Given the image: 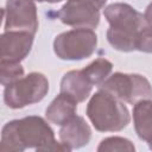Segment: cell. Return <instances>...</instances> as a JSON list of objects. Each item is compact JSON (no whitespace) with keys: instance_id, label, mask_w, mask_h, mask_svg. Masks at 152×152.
I'll return each mask as SVG.
<instances>
[{"instance_id":"obj_20","label":"cell","mask_w":152,"mask_h":152,"mask_svg":"<svg viewBox=\"0 0 152 152\" xmlns=\"http://www.w3.org/2000/svg\"><path fill=\"white\" fill-rule=\"evenodd\" d=\"M148 147H150V150H152V142H148Z\"/></svg>"},{"instance_id":"obj_13","label":"cell","mask_w":152,"mask_h":152,"mask_svg":"<svg viewBox=\"0 0 152 152\" xmlns=\"http://www.w3.org/2000/svg\"><path fill=\"white\" fill-rule=\"evenodd\" d=\"M133 122L138 137L146 141L152 142V100H142L133 107Z\"/></svg>"},{"instance_id":"obj_7","label":"cell","mask_w":152,"mask_h":152,"mask_svg":"<svg viewBox=\"0 0 152 152\" xmlns=\"http://www.w3.org/2000/svg\"><path fill=\"white\" fill-rule=\"evenodd\" d=\"M107 0H66L56 13L68 26L95 28L100 23V10Z\"/></svg>"},{"instance_id":"obj_9","label":"cell","mask_w":152,"mask_h":152,"mask_svg":"<svg viewBox=\"0 0 152 152\" xmlns=\"http://www.w3.org/2000/svg\"><path fill=\"white\" fill-rule=\"evenodd\" d=\"M33 37L25 31H5L0 37V61L20 63L30 53Z\"/></svg>"},{"instance_id":"obj_3","label":"cell","mask_w":152,"mask_h":152,"mask_svg":"<svg viewBox=\"0 0 152 152\" xmlns=\"http://www.w3.org/2000/svg\"><path fill=\"white\" fill-rule=\"evenodd\" d=\"M87 116L99 132H119L131 121L128 108L120 99L100 89L89 100Z\"/></svg>"},{"instance_id":"obj_18","label":"cell","mask_w":152,"mask_h":152,"mask_svg":"<svg viewBox=\"0 0 152 152\" xmlns=\"http://www.w3.org/2000/svg\"><path fill=\"white\" fill-rule=\"evenodd\" d=\"M144 19H145V23L146 25H150L152 26V2H150L144 12Z\"/></svg>"},{"instance_id":"obj_16","label":"cell","mask_w":152,"mask_h":152,"mask_svg":"<svg viewBox=\"0 0 152 152\" xmlns=\"http://www.w3.org/2000/svg\"><path fill=\"white\" fill-rule=\"evenodd\" d=\"M24 76V68L20 63L0 61V82L4 87L15 82Z\"/></svg>"},{"instance_id":"obj_14","label":"cell","mask_w":152,"mask_h":152,"mask_svg":"<svg viewBox=\"0 0 152 152\" xmlns=\"http://www.w3.org/2000/svg\"><path fill=\"white\" fill-rule=\"evenodd\" d=\"M113 64L106 58H96L91 63H89L81 71L83 76L88 80V82L93 86H100L112 72Z\"/></svg>"},{"instance_id":"obj_1","label":"cell","mask_w":152,"mask_h":152,"mask_svg":"<svg viewBox=\"0 0 152 152\" xmlns=\"http://www.w3.org/2000/svg\"><path fill=\"white\" fill-rule=\"evenodd\" d=\"M26 148L36 151H70L55 139L50 125L37 115L8 121L1 131L0 150L2 152H23Z\"/></svg>"},{"instance_id":"obj_10","label":"cell","mask_w":152,"mask_h":152,"mask_svg":"<svg viewBox=\"0 0 152 152\" xmlns=\"http://www.w3.org/2000/svg\"><path fill=\"white\" fill-rule=\"evenodd\" d=\"M91 138L90 126L80 115H74L69 121L62 125L59 129L61 142L70 151L86 146Z\"/></svg>"},{"instance_id":"obj_19","label":"cell","mask_w":152,"mask_h":152,"mask_svg":"<svg viewBox=\"0 0 152 152\" xmlns=\"http://www.w3.org/2000/svg\"><path fill=\"white\" fill-rule=\"evenodd\" d=\"M38 2H50V4H55V2H59L62 0H36Z\"/></svg>"},{"instance_id":"obj_2","label":"cell","mask_w":152,"mask_h":152,"mask_svg":"<svg viewBox=\"0 0 152 152\" xmlns=\"http://www.w3.org/2000/svg\"><path fill=\"white\" fill-rule=\"evenodd\" d=\"M103 15L109 24L107 30L108 43L119 51H134L137 36L141 27L146 25L144 15L134 7L124 2L108 5L103 10Z\"/></svg>"},{"instance_id":"obj_4","label":"cell","mask_w":152,"mask_h":152,"mask_svg":"<svg viewBox=\"0 0 152 152\" xmlns=\"http://www.w3.org/2000/svg\"><path fill=\"white\" fill-rule=\"evenodd\" d=\"M49 91V81L42 72H30L5 87L4 101L12 109L40 102Z\"/></svg>"},{"instance_id":"obj_8","label":"cell","mask_w":152,"mask_h":152,"mask_svg":"<svg viewBox=\"0 0 152 152\" xmlns=\"http://www.w3.org/2000/svg\"><path fill=\"white\" fill-rule=\"evenodd\" d=\"M4 19L5 31H25L36 34L38 15L34 0H7Z\"/></svg>"},{"instance_id":"obj_11","label":"cell","mask_w":152,"mask_h":152,"mask_svg":"<svg viewBox=\"0 0 152 152\" xmlns=\"http://www.w3.org/2000/svg\"><path fill=\"white\" fill-rule=\"evenodd\" d=\"M77 103L78 102H76L71 96L59 93L46 108L45 116L50 122L62 126L76 115Z\"/></svg>"},{"instance_id":"obj_12","label":"cell","mask_w":152,"mask_h":152,"mask_svg":"<svg viewBox=\"0 0 152 152\" xmlns=\"http://www.w3.org/2000/svg\"><path fill=\"white\" fill-rule=\"evenodd\" d=\"M93 84L83 76L81 70H70L61 81V93L71 96L76 102H83L90 95Z\"/></svg>"},{"instance_id":"obj_15","label":"cell","mask_w":152,"mask_h":152,"mask_svg":"<svg viewBox=\"0 0 152 152\" xmlns=\"http://www.w3.org/2000/svg\"><path fill=\"white\" fill-rule=\"evenodd\" d=\"M115 151H125V152H134L135 147L133 142L122 137H109L101 140L97 146V152H115Z\"/></svg>"},{"instance_id":"obj_6","label":"cell","mask_w":152,"mask_h":152,"mask_svg":"<svg viewBox=\"0 0 152 152\" xmlns=\"http://www.w3.org/2000/svg\"><path fill=\"white\" fill-rule=\"evenodd\" d=\"M99 87L129 104L152 97L151 83L145 76L139 74L114 72Z\"/></svg>"},{"instance_id":"obj_17","label":"cell","mask_w":152,"mask_h":152,"mask_svg":"<svg viewBox=\"0 0 152 152\" xmlns=\"http://www.w3.org/2000/svg\"><path fill=\"white\" fill-rule=\"evenodd\" d=\"M135 49L146 53L152 52V26L145 25L144 27L140 28L137 36Z\"/></svg>"},{"instance_id":"obj_5","label":"cell","mask_w":152,"mask_h":152,"mask_svg":"<svg viewBox=\"0 0 152 152\" xmlns=\"http://www.w3.org/2000/svg\"><path fill=\"white\" fill-rule=\"evenodd\" d=\"M97 46V36L93 28L75 27L58 34L53 40V51L63 61H82L90 57Z\"/></svg>"}]
</instances>
